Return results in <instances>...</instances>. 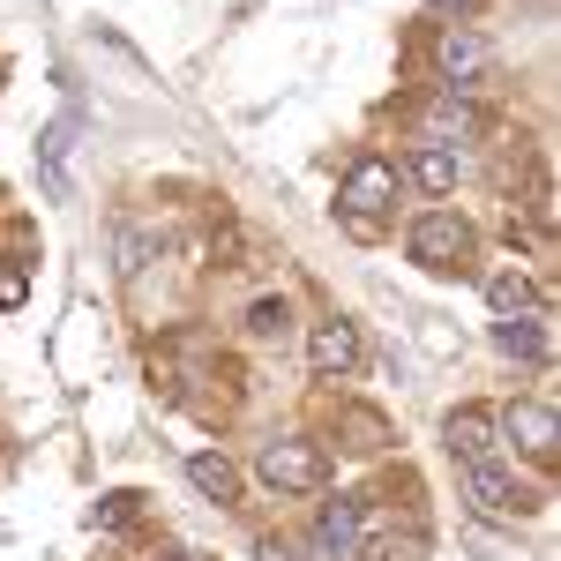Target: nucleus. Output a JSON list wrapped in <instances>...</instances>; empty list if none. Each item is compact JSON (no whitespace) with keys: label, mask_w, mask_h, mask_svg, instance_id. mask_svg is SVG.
I'll return each mask as SVG.
<instances>
[{"label":"nucleus","mask_w":561,"mask_h":561,"mask_svg":"<svg viewBox=\"0 0 561 561\" xmlns=\"http://www.w3.org/2000/svg\"><path fill=\"white\" fill-rule=\"evenodd\" d=\"M76 128H83V121L68 113V121H53V128H45V142H38V165H45V195H68V158H76Z\"/></svg>","instance_id":"f8f14e48"},{"label":"nucleus","mask_w":561,"mask_h":561,"mask_svg":"<svg viewBox=\"0 0 561 561\" xmlns=\"http://www.w3.org/2000/svg\"><path fill=\"white\" fill-rule=\"evenodd\" d=\"M255 472H262V486H277V494H322V486H330V457H322V442L285 434V442H262Z\"/></svg>","instance_id":"f03ea898"},{"label":"nucleus","mask_w":561,"mask_h":561,"mask_svg":"<svg viewBox=\"0 0 561 561\" xmlns=\"http://www.w3.org/2000/svg\"><path fill=\"white\" fill-rule=\"evenodd\" d=\"M389 203H397V165L389 158H352L345 187H337V210H345V225L359 232V240H375L382 232Z\"/></svg>","instance_id":"f257e3e1"},{"label":"nucleus","mask_w":561,"mask_h":561,"mask_svg":"<svg viewBox=\"0 0 561 561\" xmlns=\"http://www.w3.org/2000/svg\"><path fill=\"white\" fill-rule=\"evenodd\" d=\"M434 68L449 76V90H465V83H479V76L494 68V45L457 23V31H442V38H434Z\"/></svg>","instance_id":"6e6552de"},{"label":"nucleus","mask_w":561,"mask_h":561,"mask_svg":"<svg viewBox=\"0 0 561 561\" xmlns=\"http://www.w3.org/2000/svg\"><path fill=\"white\" fill-rule=\"evenodd\" d=\"M494 345L510 352V359H524V367H547L554 359V330L539 314H510V322H494Z\"/></svg>","instance_id":"9b49d317"},{"label":"nucleus","mask_w":561,"mask_h":561,"mask_svg":"<svg viewBox=\"0 0 561 561\" xmlns=\"http://www.w3.org/2000/svg\"><path fill=\"white\" fill-rule=\"evenodd\" d=\"M412 180H420L427 195H449V187H457V150H442V142H427V150L412 158Z\"/></svg>","instance_id":"2eb2a0df"},{"label":"nucleus","mask_w":561,"mask_h":561,"mask_svg":"<svg viewBox=\"0 0 561 561\" xmlns=\"http://www.w3.org/2000/svg\"><path fill=\"white\" fill-rule=\"evenodd\" d=\"M307 367H314L322 382H345L352 367H359V330H352V322H314V337H307Z\"/></svg>","instance_id":"1a4fd4ad"},{"label":"nucleus","mask_w":561,"mask_h":561,"mask_svg":"<svg viewBox=\"0 0 561 561\" xmlns=\"http://www.w3.org/2000/svg\"><path fill=\"white\" fill-rule=\"evenodd\" d=\"M434 8H457V15H472V0H434Z\"/></svg>","instance_id":"aec40b11"},{"label":"nucleus","mask_w":561,"mask_h":561,"mask_svg":"<svg viewBox=\"0 0 561 561\" xmlns=\"http://www.w3.org/2000/svg\"><path fill=\"white\" fill-rule=\"evenodd\" d=\"M412 262H420V270H465V262H472V225L457 210L412 217Z\"/></svg>","instance_id":"7ed1b4c3"},{"label":"nucleus","mask_w":561,"mask_h":561,"mask_svg":"<svg viewBox=\"0 0 561 561\" xmlns=\"http://www.w3.org/2000/svg\"><path fill=\"white\" fill-rule=\"evenodd\" d=\"M23 300H31V270L15 255H0V307H23Z\"/></svg>","instance_id":"f3484780"},{"label":"nucleus","mask_w":561,"mask_h":561,"mask_svg":"<svg viewBox=\"0 0 561 561\" xmlns=\"http://www.w3.org/2000/svg\"><path fill=\"white\" fill-rule=\"evenodd\" d=\"M449 457L457 465H494L502 457V412L494 404H457L449 412Z\"/></svg>","instance_id":"39448f33"},{"label":"nucleus","mask_w":561,"mask_h":561,"mask_svg":"<svg viewBox=\"0 0 561 561\" xmlns=\"http://www.w3.org/2000/svg\"><path fill=\"white\" fill-rule=\"evenodd\" d=\"M420 554H427V539H420V531H412V539H404V547H397V539H389V547H382V554H375V561H420Z\"/></svg>","instance_id":"6ab92c4d"},{"label":"nucleus","mask_w":561,"mask_h":561,"mask_svg":"<svg viewBox=\"0 0 561 561\" xmlns=\"http://www.w3.org/2000/svg\"><path fill=\"white\" fill-rule=\"evenodd\" d=\"M531 300H539V293H531L524 270H494V277H486V307H494L502 322H510V314H531Z\"/></svg>","instance_id":"4468645a"},{"label":"nucleus","mask_w":561,"mask_h":561,"mask_svg":"<svg viewBox=\"0 0 561 561\" xmlns=\"http://www.w3.org/2000/svg\"><path fill=\"white\" fill-rule=\"evenodd\" d=\"M502 434L517 442L524 457H539V465H554V449H561V427H554V404H547V397L510 404V412H502Z\"/></svg>","instance_id":"423d86ee"},{"label":"nucleus","mask_w":561,"mask_h":561,"mask_svg":"<svg viewBox=\"0 0 561 561\" xmlns=\"http://www.w3.org/2000/svg\"><path fill=\"white\" fill-rule=\"evenodd\" d=\"M150 248H158V240H150V232H135V225H121V277H135V270H142V255H150Z\"/></svg>","instance_id":"a211bd4d"},{"label":"nucleus","mask_w":561,"mask_h":561,"mask_svg":"<svg viewBox=\"0 0 561 561\" xmlns=\"http://www.w3.org/2000/svg\"><path fill=\"white\" fill-rule=\"evenodd\" d=\"M367 547V510L359 502H322V517H314V554L322 561H359Z\"/></svg>","instance_id":"0eeeda50"},{"label":"nucleus","mask_w":561,"mask_h":561,"mask_svg":"<svg viewBox=\"0 0 561 561\" xmlns=\"http://www.w3.org/2000/svg\"><path fill=\"white\" fill-rule=\"evenodd\" d=\"M420 128H427L434 142L449 150V142H472V135H486V113H479V105H465V98L449 90V98H434L427 113H420Z\"/></svg>","instance_id":"9d476101"},{"label":"nucleus","mask_w":561,"mask_h":561,"mask_svg":"<svg viewBox=\"0 0 561 561\" xmlns=\"http://www.w3.org/2000/svg\"><path fill=\"white\" fill-rule=\"evenodd\" d=\"M187 479H195V494H210V502H240V472L217 457V449H203V457H187Z\"/></svg>","instance_id":"ddd939ff"},{"label":"nucleus","mask_w":561,"mask_h":561,"mask_svg":"<svg viewBox=\"0 0 561 561\" xmlns=\"http://www.w3.org/2000/svg\"><path fill=\"white\" fill-rule=\"evenodd\" d=\"M285 322H293V307H285V300H255V307H248V337H285Z\"/></svg>","instance_id":"dca6fc26"},{"label":"nucleus","mask_w":561,"mask_h":561,"mask_svg":"<svg viewBox=\"0 0 561 561\" xmlns=\"http://www.w3.org/2000/svg\"><path fill=\"white\" fill-rule=\"evenodd\" d=\"M465 502H472L479 517H494V524H524L531 510H539L502 465H465Z\"/></svg>","instance_id":"20e7f679"}]
</instances>
